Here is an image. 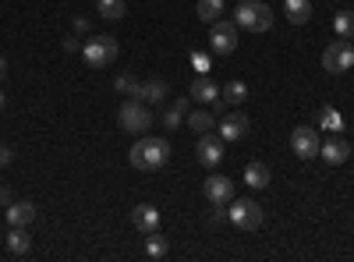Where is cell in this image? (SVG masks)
<instances>
[{
    "label": "cell",
    "mask_w": 354,
    "mask_h": 262,
    "mask_svg": "<svg viewBox=\"0 0 354 262\" xmlns=\"http://www.w3.org/2000/svg\"><path fill=\"white\" fill-rule=\"evenodd\" d=\"M188 96H192V100H198V103H216V100H220V89L209 82V75H198V78L192 82Z\"/></svg>",
    "instance_id": "14"
},
{
    "label": "cell",
    "mask_w": 354,
    "mask_h": 262,
    "mask_svg": "<svg viewBox=\"0 0 354 262\" xmlns=\"http://www.w3.org/2000/svg\"><path fill=\"white\" fill-rule=\"evenodd\" d=\"M138 100H142V103H160V100H167V82H163V78H149V82H142Z\"/></svg>",
    "instance_id": "17"
},
{
    "label": "cell",
    "mask_w": 354,
    "mask_h": 262,
    "mask_svg": "<svg viewBox=\"0 0 354 262\" xmlns=\"http://www.w3.org/2000/svg\"><path fill=\"white\" fill-rule=\"evenodd\" d=\"M195 160H198L202 167H220V160H223V138H216L213 131H209V135H198Z\"/></svg>",
    "instance_id": "9"
},
{
    "label": "cell",
    "mask_w": 354,
    "mask_h": 262,
    "mask_svg": "<svg viewBox=\"0 0 354 262\" xmlns=\"http://www.w3.org/2000/svg\"><path fill=\"white\" fill-rule=\"evenodd\" d=\"M28 248H32L28 230H25V227H11V234H8V252H11V255H28Z\"/></svg>",
    "instance_id": "19"
},
{
    "label": "cell",
    "mask_w": 354,
    "mask_h": 262,
    "mask_svg": "<svg viewBox=\"0 0 354 262\" xmlns=\"http://www.w3.org/2000/svg\"><path fill=\"white\" fill-rule=\"evenodd\" d=\"M185 113H188V110H181V106H177V103H170V106H167V113H163V128L177 131V128L185 124Z\"/></svg>",
    "instance_id": "28"
},
{
    "label": "cell",
    "mask_w": 354,
    "mask_h": 262,
    "mask_svg": "<svg viewBox=\"0 0 354 262\" xmlns=\"http://www.w3.org/2000/svg\"><path fill=\"white\" fill-rule=\"evenodd\" d=\"M170 153L174 149H170L167 138H160V135H138V142L128 149V160H131L135 170H160V167H167Z\"/></svg>",
    "instance_id": "1"
},
{
    "label": "cell",
    "mask_w": 354,
    "mask_h": 262,
    "mask_svg": "<svg viewBox=\"0 0 354 262\" xmlns=\"http://www.w3.org/2000/svg\"><path fill=\"white\" fill-rule=\"evenodd\" d=\"M283 15H287L290 25L312 21V0H283Z\"/></svg>",
    "instance_id": "16"
},
{
    "label": "cell",
    "mask_w": 354,
    "mask_h": 262,
    "mask_svg": "<svg viewBox=\"0 0 354 262\" xmlns=\"http://www.w3.org/2000/svg\"><path fill=\"white\" fill-rule=\"evenodd\" d=\"M8 106V100H4V93H0V110H4Z\"/></svg>",
    "instance_id": "35"
},
{
    "label": "cell",
    "mask_w": 354,
    "mask_h": 262,
    "mask_svg": "<svg viewBox=\"0 0 354 262\" xmlns=\"http://www.w3.org/2000/svg\"><path fill=\"white\" fill-rule=\"evenodd\" d=\"M245 185L248 188H266V185H270V167H266V163H248L245 167Z\"/></svg>",
    "instance_id": "20"
},
{
    "label": "cell",
    "mask_w": 354,
    "mask_h": 262,
    "mask_svg": "<svg viewBox=\"0 0 354 262\" xmlns=\"http://www.w3.org/2000/svg\"><path fill=\"white\" fill-rule=\"evenodd\" d=\"M117 121H121V128L131 131V135H149V128H153V113H149V106H145L138 96H131L128 103H121V113H117Z\"/></svg>",
    "instance_id": "4"
},
{
    "label": "cell",
    "mask_w": 354,
    "mask_h": 262,
    "mask_svg": "<svg viewBox=\"0 0 354 262\" xmlns=\"http://www.w3.org/2000/svg\"><path fill=\"white\" fill-rule=\"evenodd\" d=\"M11 156H15V153L8 149V145H4V142H0V167H8V163H11Z\"/></svg>",
    "instance_id": "31"
},
{
    "label": "cell",
    "mask_w": 354,
    "mask_h": 262,
    "mask_svg": "<svg viewBox=\"0 0 354 262\" xmlns=\"http://www.w3.org/2000/svg\"><path fill=\"white\" fill-rule=\"evenodd\" d=\"M220 100H223V103H230V106H241V103L248 100V85H245V82H238V78L227 82L223 89H220Z\"/></svg>",
    "instance_id": "18"
},
{
    "label": "cell",
    "mask_w": 354,
    "mask_h": 262,
    "mask_svg": "<svg viewBox=\"0 0 354 262\" xmlns=\"http://www.w3.org/2000/svg\"><path fill=\"white\" fill-rule=\"evenodd\" d=\"M64 50H68V53H78V50H82V39H78V36H64Z\"/></svg>",
    "instance_id": "30"
},
{
    "label": "cell",
    "mask_w": 354,
    "mask_h": 262,
    "mask_svg": "<svg viewBox=\"0 0 354 262\" xmlns=\"http://www.w3.org/2000/svg\"><path fill=\"white\" fill-rule=\"evenodd\" d=\"M195 15H198V21H202V25L220 21V15H223V0H198Z\"/></svg>",
    "instance_id": "22"
},
{
    "label": "cell",
    "mask_w": 354,
    "mask_h": 262,
    "mask_svg": "<svg viewBox=\"0 0 354 262\" xmlns=\"http://www.w3.org/2000/svg\"><path fill=\"white\" fill-rule=\"evenodd\" d=\"M209 50L213 53H220V57H227V53H234L238 50V21H213V32H209Z\"/></svg>",
    "instance_id": "7"
},
{
    "label": "cell",
    "mask_w": 354,
    "mask_h": 262,
    "mask_svg": "<svg viewBox=\"0 0 354 262\" xmlns=\"http://www.w3.org/2000/svg\"><path fill=\"white\" fill-rule=\"evenodd\" d=\"M216 128H220V138H223V142H241V138L252 131V121L245 118L241 110H230Z\"/></svg>",
    "instance_id": "10"
},
{
    "label": "cell",
    "mask_w": 354,
    "mask_h": 262,
    "mask_svg": "<svg viewBox=\"0 0 354 262\" xmlns=\"http://www.w3.org/2000/svg\"><path fill=\"white\" fill-rule=\"evenodd\" d=\"M113 89L121 93V96H138V89H142V82H138L135 75H117V82H113Z\"/></svg>",
    "instance_id": "27"
},
{
    "label": "cell",
    "mask_w": 354,
    "mask_h": 262,
    "mask_svg": "<svg viewBox=\"0 0 354 262\" xmlns=\"http://www.w3.org/2000/svg\"><path fill=\"white\" fill-rule=\"evenodd\" d=\"M205 198H209V206H230L234 198V181L230 178H220V174H213V178H205Z\"/></svg>",
    "instance_id": "11"
},
{
    "label": "cell",
    "mask_w": 354,
    "mask_h": 262,
    "mask_svg": "<svg viewBox=\"0 0 354 262\" xmlns=\"http://www.w3.org/2000/svg\"><path fill=\"white\" fill-rule=\"evenodd\" d=\"M96 11H100V18H106V21H121L124 18V0H96Z\"/></svg>",
    "instance_id": "23"
},
{
    "label": "cell",
    "mask_w": 354,
    "mask_h": 262,
    "mask_svg": "<svg viewBox=\"0 0 354 262\" xmlns=\"http://www.w3.org/2000/svg\"><path fill=\"white\" fill-rule=\"evenodd\" d=\"M319 156L326 160L330 167H340V163H347V156H351V142L337 131L333 138H326V142L319 145Z\"/></svg>",
    "instance_id": "12"
},
{
    "label": "cell",
    "mask_w": 354,
    "mask_h": 262,
    "mask_svg": "<svg viewBox=\"0 0 354 262\" xmlns=\"http://www.w3.org/2000/svg\"><path fill=\"white\" fill-rule=\"evenodd\" d=\"M315 121H319V128H326V131H340L344 128V118L333 110V106H319V113H315Z\"/></svg>",
    "instance_id": "24"
},
{
    "label": "cell",
    "mask_w": 354,
    "mask_h": 262,
    "mask_svg": "<svg viewBox=\"0 0 354 262\" xmlns=\"http://www.w3.org/2000/svg\"><path fill=\"white\" fill-rule=\"evenodd\" d=\"M8 78V57H0V82Z\"/></svg>",
    "instance_id": "33"
},
{
    "label": "cell",
    "mask_w": 354,
    "mask_h": 262,
    "mask_svg": "<svg viewBox=\"0 0 354 262\" xmlns=\"http://www.w3.org/2000/svg\"><path fill=\"white\" fill-rule=\"evenodd\" d=\"M322 68H326L330 75H344L354 68V46L347 39H337L330 43L326 50H322Z\"/></svg>",
    "instance_id": "6"
},
{
    "label": "cell",
    "mask_w": 354,
    "mask_h": 262,
    "mask_svg": "<svg viewBox=\"0 0 354 262\" xmlns=\"http://www.w3.org/2000/svg\"><path fill=\"white\" fill-rule=\"evenodd\" d=\"M234 21L238 28H248V32H270L273 28V11L262 4V0H241L234 8Z\"/></svg>",
    "instance_id": "2"
},
{
    "label": "cell",
    "mask_w": 354,
    "mask_h": 262,
    "mask_svg": "<svg viewBox=\"0 0 354 262\" xmlns=\"http://www.w3.org/2000/svg\"><path fill=\"white\" fill-rule=\"evenodd\" d=\"M188 128H192L195 135H209V131L216 128V121H213L209 110H192V113H188Z\"/></svg>",
    "instance_id": "21"
},
{
    "label": "cell",
    "mask_w": 354,
    "mask_h": 262,
    "mask_svg": "<svg viewBox=\"0 0 354 262\" xmlns=\"http://www.w3.org/2000/svg\"><path fill=\"white\" fill-rule=\"evenodd\" d=\"M192 68H195L198 75H209V68H213V57H209V53H202V50H195V53H192Z\"/></svg>",
    "instance_id": "29"
},
{
    "label": "cell",
    "mask_w": 354,
    "mask_h": 262,
    "mask_svg": "<svg viewBox=\"0 0 354 262\" xmlns=\"http://www.w3.org/2000/svg\"><path fill=\"white\" fill-rule=\"evenodd\" d=\"M131 223L142 230V234H153V230H160V213H156V206H135L131 209Z\"/></svg>",
    "instance_id": "13"
},
{
    "label": "cell",
    "mask_w": 354,
    "mask_h": 262,
    "mask_svg": "<svg viewBox=\"0 0 354 262\" xmlns=\"http://www.w3.org/2000/svg\"><path fill=\"white\" fill-rule=\"evenodd\" d=\"M167 252H170V245H167V238H160L156 234V230H153V234L149 238H145V255H149V259H167Z\"/></svg>",
    "instance_id": "25"
},
{
    "label": "cell",
    "mask_w": 354,
    "mask_h": 262,
    "mask_svg": "<svg viewBox=\"0 0 354 262\" xmlns=\"http://www.w3.org/2000/svg\"><path fill=\"white\" fill-rule=\"evenodd\" d=\"M75 32H78V36L88 32V21H85V18H75Z\"/></svg>",
    "instance_id": "32"
},
{
    "label": "cell",
    "mask_w": 354,
    "mask_h": 262,
    "mask_svg": "<svg viewBox=\"0 0 354 262\" xmlns=\"http://www.w3.org/2000/svg\"><path fill=\"white\" fill-rule=\"evenodd\" d=\"M36 220V206L32 202H8V223L11 227H28Z\"/></svg>",
    "instance_id": "15"
},
{
    "label": "cell",
    "mask_w": 354,
    "mask_h": 262,
    "mask_svg": "<svg viewBox=\"0 0 354 262\" xmlns=\"http://www.w3.org/2000/svg\"><path fill=\"white\" fill-rule=\"evenodd\" d=\"M227 220L238 227V230H259L266 213L255 198H230V206H227Z\"/></svg>",
    "instance_id": "3"
},
{
    "label": "cell",
    "mask_w": 354,
    "mask_h": 262,
    "mask_svg": "<svg viewBox=\"0 0 354 262\" xmlns=\"http://www.w3.org/2000/svg\"><path fill=\"white\" fill-rule=\"evenodd\" d=\"M0 202H11V191L8 188H0Z\"/></svg>",
    "instance_id": "34"
},
{
    "label": "cell",
    "mask_w": 354,
    "mask_h": 262,
    "mask_svg": "<svg viewBox=\"0 0 354 262\" xmlns=\"http://www.w3.org/2000/svg\"><path fill=\"white\" fill-rule=\"evenodd\" d=\"M319 145H322L319 142V131L308 128V124L290 131V149H294V156H298V160H315L319 156Z\"/></svg>",
    "instance_id": "8"
},
{
    "label": "cell",
    "mask_w": 354,
    "mask_h": 262,
    "mask_svg": "<svg viewBox=\"0 0 354 262\" xmlns=\"http://www.w3.org/2000/svg\"><path fill=\"white\" fill-rule=\"evenodd\" d=\"M333 28H337L340 39H354V11H340L333 18Z\"/></svg>",
    "instance_id": "26"
},
{
    "label": "cell",
    "mask_w": 354,
    "mask_h": 262,
    "mask_svg": "<svg viewBox=\"0 0 354 262\" xmlns=\"http://www.w3.org/2000/svg\"><path fill=\"white\" fill-rule=\"evenodd\" d=\"M117 53H121V46H117L113 36H93L82 43V57L88 61V68H110L117 61Z\"/></svg>",
    "instance_id": "5"
}]
</instances>
